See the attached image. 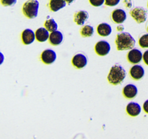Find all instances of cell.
I'll list each match as a JSON object with an SVG mask.
<instances>
[{
	"label": "cell",
	"instance_id": "277c9868",
	"mask_svg": "<svg viewBox=\"0 0 148 139\" xmlns=\"http://www.w3.org/2000/svg\"><path fill=\"white\" fill-rule=\"evenodd\" d=\"M130 14L137 23H143L147 20V11L143 7H135L130 11Z\"/></svg>",
	"mask_w": 148,
	"mask_h": 139
},
{
	"label": "cell",
	"instance_id": "2e32d148",
	"mask_svg": "<svg viewBox=\"0 0 148 139\" xmlns=\"http://www.w3.org/2000/svg\"><path fill=\"white\" fill-rule=\"evenodd\" d=\"M49 30L45 28H40L36 31V38L39 42H44L49 38Z\"/></svg>",
	"mask_w": 148,
	"mask_h": 139
},
{
	"label": "cell",
	"instance_id": "f1b7e54d",
	"mask_svg": "<svg viewBox=\"0 0 148 139\" xmlns=\"http://www.w3.org/2000/svg\"><path fill=\"white\" fill-rule=\"evenodd\" d=\"M65 1H66V2L68 4H71L74 1H75V0H65Z\"/></svg>",
	"mask_w": 148,
	"mask_h": 139
},
{
	"label": "cell",
	"instance_id": "cb8c5ba5",
	"mask_svg": "<svg viewBox=\"0 0 148 139\" xmlns=\"http://www.w3.org/2000/svg\"><path fill=\"white\" fill-rule=\"evenodd\" d=\"M120 0H105V4L107 6L110 7H114V6L117 5L119 3Z\"/></svg>",
	"mask_w": 148,
	"mask_h": 139
},
{
	"label": "cell",
	"instance_id": "f546056e",
	"mask_svg": "<svg viewBox=\"0 0 148 139\" xmlns=\"http://www.w3.org/2000/svg\"><path fill=\"white\" fill-rule=\"evenodd\" d=\"M147 30H148V25H147Z\"/></svg>",
	"mask_w": 148,
	"mask_h": 139
},
{
	"label": "cell",
	"instance_id": "ac0fdd59",
	"mask_svg": "<svg viewBox=\"0 0 148 139\" xmlns=\"http://www.w3.org/2000/svg\"><path fill=\"white\" fill-rule=\"evenodd\" d=\"M66 2L65 0H50L49 7L53 12H57L58 10L64 8L66 6Z\"/></svg>",
	"mask_w": 148,
	"mask_h": 139
},
{
	"label": "cell",
	"instance_id": "4fadbf2b",
	"mask_svg": "<svg viewBox=\"0 0 148 139\" xmlns=\"http://www.w3.org/2000/svg\"><path fill=\"white\" fill-rule=\"evenodd\" d=\"M88 17H89V14L88 12L85 11V10H80L75 13L74 20H75V23H77V25H82L88 20Z\"/></svg>",
	"mask_w": 148,
	"mask_h": 139
},
{
	"label": "cell",
	"instance_id": "d4e9b609",
	"mask_svg": "<svg viewBox=\"0 0 148 139\" xmlns=\"http://www.w3.org/2000/svg\"><path fill=\"white\" fill-rule=\"evenodd\" d=\"M143 59H144L145 63L148 65V50L145 52L144 54H143Z\"/></svg>",
	"mask_w": 148,
	"mask_h": 139
},
{
	"label": "cell",
	"instance_id": "484cf974",
	"mask_svg": "<svg viewBox=\"0 0 148 139\" xmlns=\"http://www.w3.org/2000/svg\"><path fill=\"white\" fill-rule=\"evenodd\" d=\"M124 4H126V7L130 8L132 6V0H124Z\"/></svg>",
	"mask_w": 148,
	"mask_h": 139
},
{
	"label": "cell",
	"instance_id": "d6986e66",
	"mask_svg": "<svg viewBox=\"0 0 148 139\" xmlns=\"http://www.w3.org/2000/svg\"><path fill=\"white\" fill-rule=\"evenodd\" d=\"M44 26L49 31L53 32L56 31L58 26L55 20L52 18H48L44 23Z\"/></svg>",
	"mask_w": 148,
	"mask_h": 139
},
{
	"label": "cell",
	"instance_id": "8fae6325",
	"mask_svg": "<svg viewBox=\"0 0 148 139\" xmlns=\"http://www.w3.org/2000/svg\"><path fill=\"white\" fill-rule=\"evenodd\" d=\"M127 18V14L124 10L121 9H116L114 10L112 12V19L116 23H124Z\"/></svg>",
	"mask_w": 148,
	"mask_h": 139
},
{
	"label": "cell",
	"instance_id": "9a60e30c",
	"mask_svg": "<svg viewBox=\"0 0 148 139\" xmlns=\"http://www.w3.org/2000/svg\"><path fill=\"white\" fill-rule=\"evenodd\" d=\"M63 41V35L60 31H56L51 32L49 36V41H50L51 44L53 45V46H57L59 45Z\"/></svg>",
	"mask_w": 148,
	"mask_h": 139
},
{
	"label": "cell",
	"instance_id": "7402d4cb",
	"mask_svg": "<svg viewBox=\"0 0 148 139\" xmlns=\"http://www.w3.org/2000/svg\"><path fill=\"white\" fill-rule=\"evenodd\" d=\"M17 0H1V3L4 7L13 6L16 4Z\"/></svg>",
	"mask_w": 148,
	"mask_h": 139
},
{
	"label": "cell",
	"instance_id": "9c48e42d",
	"mask_svg": "<svg viewBox=\"0 0 148 139\" xmlns=\"http://www.w3.org/2000/svg\"><path fill=\"white\" fill-rule=\"evenodd\" d=\"M36 38V33L30 29H25L22 33V40L24 44L28 45L33 43L35 41Z\"/></svg>",
	"mask_w": 148,
	"mask_h": 139
},
{
	"label": "cell",
	"instance_id": "603a6c76",
	"mask_svg": "<svg viewBox=\"0 0 148 139\" xmlns=\"http://www.w3.org/2000/svg\"><path fill=\"white\" fill-rule=\"evenodd\" d=\"M90 3L94 7H100L104 3L105 0H89Z\"/></svg>",
	"mask_w": 148,
	"mask_h": 139
},
{
	"label": "cell",
	"instance_id": "52a82bcc",
	"mask_svg": "<svg viewBox=\"0 0 148 139\" xmlns=\"http://www.w3.org/2000/svg\"><path fill=\"white\" fill-rule=\"evenodd\" d=\"M56 59V52L52 49H46L41 54V60L46 65L52 64Z\"/></svg>",
	"mask_w": 148,
	"mask_h": 139
},
{
	"label": "cell",
	"instance_id": "30bf717a",
	"mask_svg": "<svg viewBox=\"0 0 148 139\" xmlns=\"http://www.w3.org/2000/svg\"><path fill=\"white\" fill-rule=\"evenodd\" d=\"M123 94L129 99L134 98L137 94V88L133 84H128L123 89Z\"/></svg>",
	"mask_w": 148,
	"mask_h": 139
},
{
	"label": "cell",
	"instance_id": "5b68a950",
	"mask_svg": "<svg viewBox=\"0 0 148 139\" xmlns=\"http://www.w3.org/2000/svg\"><path fill=\"white\" fill-rule=\"evenodd\" d=\"M95 52L100 56H105L109 53L111 50V46L106 41H100L95 46Z\"/></svg>",
	"mask_w": 148,
	"mask_h": 139
},
{
	"label": "cell",
	"instance_id": "5bb4252c",
	"mask_svg": "<svg viewBox=\"0 0 148 139\" xmlns=\"http://www.w3.org/2000/svg\"><path fill=\"white\" fill-rule=\"evenodd\" d=\"M127 111L130 116L136 117L141 112V107L136 102H130L127 106Z\"/></svg>",
	"mask_w": 148,
	"mask_h": 139
},
{
	"label": "cell",
	"instance_id": "ba28073f",
	"mask_svg": "<svg viewBox=\"0 0 148 139\" xmlns=\"http://www.w3.org/2000/svg\"><path fill=\"white\" fill-rule=\"evenodd\" d=\"M143 58V55L142 52L139 49H133L130 51L127 55V59L130 63L137 64L141 62Z\"/></svg>",
	"mask_w": 148,
	"mask_h": 139
},
{
	"label": "cell",
	"instance_id": "83f0119b",
	"mask_svg": "<svg viewBox=\"0 0 148 139\" xmlns=\"http://www.w3.org/2000/svg\"><path fill=\"white\" fill-rule=\"evenodd\" d=\"M124 30V27L123 25H119L117 27V30L119 31H121V30Z\"/></svg>",
	"mask_w": 148,
	"mask_h": 139
},
{
	"label": "cell",
	"instance_id": "4316f807",
	"mask_svg": "<svg viewBox=\"0 0 148 139\" xmlns=\"http://www.w3.org/2000/svg\"><path fill=\"white\" fill-rule=\"evenodd\" d=\"M143 109H144L145 111L148 113V100L145 101L144 104H143Z\"/></svg>",
	"mask_w": 148,
	"mask_h": 139
},
{
	"label": "cell",
	"instance_id": "44dd1931",
	"mask_svg": "<svg viewBox=\"0 0 148 139\" xmlns=\"http://www.w3.org/2000/svg\"><path fill=\"white\" fill-rule=\"evenodd\" d=\"M139 44L142 48H148V34L143 35L140 38Z\"/></svg>",
	"mask_w": 148,
	"mask_h": 139
},
{
	"label": "cell",
	"instance_id": "7c38bea8",
	"mask_svg": "<svg viewBox=\"0 0 148 139\" xmlns=\"http://www.w3.org/2000/svg\"><path fill=\"white\" fill-rule=\"evenodd\" d=\"M130 75L134 80H140L145 75V70L141 65H134L130 70Z\"/></svg>",
	"mask_w": 148,
	"mask_h": 139
},
{
	"label": "cell",
	"instance_id": "ffe728a7",
	"mask_svg": "<svg viewBox=\"0 0 148 139\" xmlns=\"http://www.w3.org/2000/svg\"><path fill=\"white\" fill-rule=\"evenodd\" d=\"M94 29L90 25H85L81 28L80 33L82 37H90L93 35Z\"/></svg>",
	"mask_w": 148,
	"mask_h": 139
},
{
	"label": "cell",
	"instance_id": "3957f363",
	"mask_svg": "<svg viewBox=\"0 0 148 139\" xmlns=\"http://www.w3.org/2000/svg\"><path fill=\"white\" fill-rule=\"evenodd\" d=\"M39 8L38 0H27L23 6V12L25 17L29 19H33L37 17Z\"/></svg>",
	"mask_w": 148,
	"mask_h": 139
},
{
	"label": "cell",
	"instance_id": "e0dca14e",
	"mask_svg": "<svg viewBox=\"0 0 148 139\" xmlns=\"http://www.w3.org/2000/svg\"><path fill=\"white\" fill-rule=\"evenodd\" d=\"M97 31H98V34L101 36H108L111 33L112 29L110 25L108 23H101L98 25V28H97Z\"/></svg>",
	"mask_w": 148,
	"mask_h": 139
},
{
	"label": "cell",
	"instance_id": "6da1fadb",
	"mask_svg": "<svg viewBox=\"0 0 148 139\" xmlns=\"http://www.w3.org/2000/svg\"><path fill=\"white\" fill-rule=\"evenodd\" d=\"M126 78V71L119 64H116L110 70L108 81L112 85H119Z\"/></svg>",
	"mask_w": 148,
	"mask_h": 139
},
{
	"label": "cell",
	"instance_id": "7a4b0ae2",
	"mask_svg": "<svg viewBox=\"0 0 148 139\" xmlns=\"http://www.w3.org/2000/svg\"><path fill=\"white\" fill-rule=\"evenodd\" d=\"M115 41L117 49L119 51L132 49L135 46V40L129 33H119Z\"/></svg>",
	"mask_w": 148,
	"mask_h": 139
},
{
	"label": "cell",
	"instance_id": "4dcf8cb0",
	"mask_svg": "<svg viewBox=\"0 0 148 139\" xmlns=\"http://www.w3.org/2000/svg\"><path fill=\"white\" fill-rule=\"evenodd\" d=\"M147 7H148V3H147Z\"/></svg>",
	"mask_w": 148,
	"mask_h": 139
},
{
	"label": "cell",
	"instance_id": "8992f818",
	"mask_svg": "<svg viewBox=\"0 0 148 139\" xmlns=\"http://www.w3.org/2000/svg\"><path fill=\"white\" fill-rule=\"evenodd\" d=\"M72 63L75 67L81 69V68L85 67L87 65L88 59H87V56L85 55L82 54H77L73 56Z\"/></svg>",
	"mask_w": 148,
	"mask_h": 139
}]
</instances>
